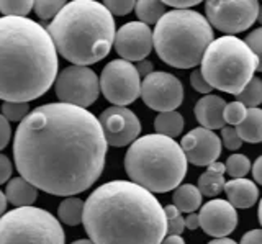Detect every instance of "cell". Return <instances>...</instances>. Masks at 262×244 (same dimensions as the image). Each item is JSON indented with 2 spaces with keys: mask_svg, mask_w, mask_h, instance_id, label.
I'll return each instance as SVG.
<instances>
[{
  "mask_svg": "<svg viewBox=\"0 0 262 244\" xmlns=\"http://www.w3.org/2000/svg\"><path fill=\"white\" fill-rule=\"evenodd\" d=\"M106 141L87 108L46 103L18 123L13 140L16 170L36 190L74 197L102 175Z\"/></svg>",
  "mask_w": 262,
  "mask_h": 244,
  "instance_id": "6da1fadb",
  "label": "cell"
},
{
  "mask_svg": "<svg viewBox=\"0 0 262 244\" xmlns=\"http://www.w3.org/2000/svg\"><path fill=\"white\" fill-rule=\"evenodd\" d=\"M82 225L94 244H161L167 234L164 207L131 181L97 187L84 202Z\"/></svg>",
  "mask_w": 262,
  "mask_h": 244,
  "instance_id": "7a4b0ae2",
  "label": "cell"
},
{
  "mask_svg": "<svg viewBox=\"0 0 262 244\" xmlns=\"http://www.w3.org/2000/svg\"><path fill=\"white\" fill-rule=\"evenodd\" d=\"M57 77V51L48 30L28 17H0V99L28 103Z\"/></svg>",
  "mask_w": 262,
  "mask_h": 244,
  "instance_id": "3957f363",
  "label": "cell"
},
{
  "mask_svg": "<svg viewBox=\"0 0 262 244\" xmlns=\"http://www.w3.org/2000/svg\"><path fill=\"white\" fill-rule=\"evenodd\" d=\"M46 30L66 61L85 68L108 56L117 33L113 15L95 0L66 2Z\"/></svg>",
  "mask_w": 262,
  "mask_h": 244,
  "instance_id": "277c9868",
  "label": "cell"
},
{
  "mask_svg": "<svg viewBox=\"0 0 262 244\" xmlns=\"http://www.w3.org/2000/svg\"><path fill=\"white\" fill-rule=\"evenodd\" d=\"M187 164L180 144L158 133L139 136L125 156V169L131 182L151 193L176 190L187 175Z\"/></svg>",
  "mask_w": 262,
  "mask_h": 244,
  "instance_id": "5b68a950",
  "label": "cell"
},
{
  "mask_svg": "<svg viewBox=\"0 0 262 244\" xmlns=\"http://www.w3.org/2000/svg\"><path fill=\"white\" fill-rule=\"evenodd\" d=\"M213 39L208 20L195 10L166 12L152 31V46L159 59L177 69L199 66Z\"/></svg>",
  "mask_w": 262,
  "mask_h": 244,
  "instance_id": "8992f818",
  "label": "cell"
},
{
  "mask_svg": "<svg viewBox=\"0 0 262 244\" xmlns=\"http://www.w3.org/2000/svg\"><path fill=\"white\" fill-rule=\"evenodd\" d=\"M200 64V72L210 87L231 95L241 94L259 66L251 48L236 36L213 39Z\"/></svg>",
  "mask_w": 262,
  "mask_h": 244,
  "instance_id": "52a82bcc",
  "label": "cell"
},
{
  "mask_svg": "<svg viewBox=\"0 0 262 244\" xmlns=\"http://www.w3.org/2000/svg\"><path fill=\"white\" fill-rule=\"evenodd\" d=\"M0 244H66V234L49 211L23 207L0 216Z\"/></svg>",
  "mask_w": 262,
  "mask_h": 244,
  "instance_id": "ba28073f",
  "label": "cell"
},
{
  "mask_svg": "<svg viewBox=\"0 0 262 244\" xmlns=\"http://www.w3.org/2000/svg\"><path fill=\"white\" fill-rule=\"evenodd\" d=\"M54 91L61 103L87 108L98 99L100 80L92 69L85 66H69L57 74Z\"/></svg>",
  "mask_w": 262,
  "mask_h": 244,
  "instance_id": "9c48e42d",
  "label": "cell"
},
{
  "mask_svg": "<svg viewBox=\"0 0 262 244\" xmlns=\"http://www.w3.org/2000/svg\"><path fill=\"white\" fill-rule=\"evenodd\" d=\"M259 2L256 0H208L205 4L208 23L226 36H234L254 25L257 20Z\"/></svg>",
  "mask_w": 262,
  "mask_h": 244,
  "instance_id": "30bf717a",
  "label": "cell"
},
{
  "mask_svg": "<svg viewBox=\"0 0 262 244\" xmlns=\"http://www.w3.org/2000/svg\"><path fill=\"white\" fill-rule=\"evenodd\" d=\"M100 91L113 107H126L141 95V77L136 66L128 61L113 59L102 71Z\"/></svg>",
  "mask_w": 262,
  "mask_h": 244,
  "instance_id": "8fae6325",
  "label": "cell"
},
{
  "mask_svg": "<svg viewBox=\"0 0 262 244\" xmlns=\"http://www.w3.org/2000/svg\"><path fill=\"white\" fill-rule=\"evenodd\" d=\"M143 102L159 113L174 112L184 102V85L170 72L154 71L141 80Z\"/></svg>",
  "mask_w": 262,
  "mask_h": 244,
  "instance_id": "7c38bea8",
  "label": "cell"
},
{
  "mask_svg": "<svg viewBox=\"0 0 262 244\" xmlns=\"http://www.w3.org/2000/svg\"><path fill=\"white\" fill-rule=\"evenodd\" d=\"M98 121H100L106 146L110 144L113 148H121V146L135 143L141 133V121L135 112L126 107L112 105L110 108L103 110Z\"/></svg>",
  "mask_w": 262,
  "mask_h": 244,
  "instance_id": "4fadbf2b",
  "label": "cell"
},
{
  "mask_svg": "<svg viewBox=\"0 0 262 244\" xmlns=\"http://www.w3.org/2000/svg\"><path fill=\"white\" fill-rule=\"evenodd\" d=\"M113 46L123 61H144L152 50V30L141 21L125 23L115 33Z\"/></svg>",
  "mask_w": 262,
  "mask_h": 244,
  "instance_id": "5bb4252c",
  "label": "cell"
},
{
  "mask_svg": "<svg viewBox=\"0 0 262 244\" xmlns=\"http://www.w3.org/2000/svg\"><path fill=\"white\" fill-rule=\"evenodd\" d=\"M187 162H192L193 166H210L216 162L221 154V140L210 129L193 128L190 129L180 141Z\"/></svg>",
  "mask_w": 262,
  "mask_h": 244,
  "instance_id": "9a60e30c",
  "label": "cell"
},
{
  "mask_svg": "<svg viewBox=\"0 0 262 244\" xmlns=\"http://www.w3.org/2000/svg\"><path fill=\"white\" fill-rule=\"evenodd\" d=\"M200 228L211 238H226L237 226L236 208L228 200L215 198L207 202L199 213Z\"/></svg>",
  "mask_w": 262,
  "mask_h": 244,
  "instance_id": "2e32d148",
  "label": "cell"
},
{
  "mask_svg": "<svg viewBox=\"0 0 262 244\" xmlns=\"http://www.w3.org/2000/svg\"><path fill=\"white\" fill-rule=\"evenodd\" d=\"M226 107V102L223 97L218 95H205L195 103V118L205 129H221L225 128L223 110Z\"/></svg>",
  "mask_w": 262,
  "mask_h": 244,
  "instance_id": "e0dca14e",
  "label": "cell"
},
{
  "mask_svg": "<svg viewBox=\"0 0 262 244\" xmlns=\"http://www.w3.org/2000/svg\"><path fill=\"white\" fill-rule=\"evenodd\" d=\"M225 193L228 202L234 208H251L256 205L259 198L257 185L248 179H231L225 184Z\"/></svg>",
  "mask_w": 262,
  "mask_h": 244,
  "instance_id": "ac0fdd59",
  "label": "cell"
},
{
  "mask_svg": "<svg viewBox=\"0 0 262 244\" xmlns=\"http://www.w3.org/2000/svg\"><path fill=\"white\" fill-rule=\"evenodd\" d=\"M5 198L16 208L33 207V203L38 198V190L23 177H15L7 184Z\"/></svg>",
  "mask_w": 262,
  "mask_h": 244,
  "instance_id": "d6986e66",
  "label": "cell"
},
{
  "mask_svg": "<svg viewBox=\"0 0 262 244\" xmlns=\"http://www.w3.org/2000/svg\"><path fill=\"white\" fill-rule=\"evenodd\" d=\"M225 164L223 162H213L207 167V170L199 177V185L196 189L200 190L202 197H216L225 189Z\"/></svg>",
  "mask_w": 262,
  "mask_h": 244,
  "instance_id": "ffe728a7",
  "label": "cell"
},
{
  "mask_svg": "<svg viewBox=\"0 0 262 244\" xmlns=\"http://www.w3.org/2000/svg\"><path fill=\"white\" fill-rule=\"evenodd\" d=\"M172 205L180 213H195L202 207V193L193 184H180L172 195Z\"/></svg>",
  "mask_w": 262,
  "mask_h": 244,
  "instance_id": "44dd1931",
  "label": "cell"
},
{
  "mask_svg": "<svg viewBox=\"0 0 262 244\" xmlns=\"http://www.w3.org/2000/svg\"><path fill=\"white\" fill-rule=\"evenodd\" d=\"M237 136L246 143H260L262 141V108H248L246 118L236 128Z\"/></svg>",
  "mask_w": 262,
  "mask_h": 244,
  "instance_id": "7402d4cb",
  "label": "cell"
},
{
  "mask_svg": "<svg viewBox=\"0 0 262 244\" xmlns=\"http://www.w3.org/2000/svg\"><path fill=\"white\" fill-rule=\"evenodd\" d=\"M184 117L180 115L177 110L174 112H164V113H159L158 117L154 120V129L158 135H162V136H167V138H177L180 133L184 131Z\"/></svg>",
  "mask_w": 262,
  "mask_h": 244,
  "instance_id": "603a6c76",
  "label": "cell"
},
{
  "mask_svg": "<svg viewBox=\"0 0 262 244\" xmlns=\"http://www.w3.org/2000/svg\"><path fill=\"white\" fill-rule=\"evenodd\" d=\"M57 218L69 226L80 225L84 218V202L77 197H66L57 207Z\"/></svg>",
  "mask_w": 262,
  "mask_h": 244,
  "instance_id": "cb8c5ba5",
  "label": "cell"
},
{
  "mask_svg": "<svg viewBox=\"0 0 262 244\" xmlns=\"http://www.w3.org/2000/svg\"><path fill=\"white\" fill-rule=\"evenodd\" d=\"M135 12L139 21L144 23V25H156L164 13H166V5L158 0H139L135 4Z\"/></svg>",
  "mask_w": 262,
  "mask_h": 244,
  "instance_id": "d4e9b609",
  "label": "cell"
},
{
  "mask_svg": "<svg viewBox=\"0 0 262 244\" xmlns=\"http://www.w3.org/2000/svg\"><path fill=\"white\" fill-rule=\"evenodd\" d=\"M237 102H241L246 108H257L262 103V80L259 77H252L241 94H237Z\"/></svg>",
  "mask_w": 262,
  "mask_h": 244,
  "instance_id": "484cf974",
  "label": "cell"
},
{
  "mask_svg": "<svg viewBox=\"0 0 262 244\" xmlns=\"http://www.w3.org/2000/svg\"><path fill=\"white\" fill-rule=\"evenodd\" d=\"M251 161L244 154H231L225 162V170L233 179H244L249 174Z\"/></svg>",
  "mask_w": 262,
  "mask_h": 244,
  "instance_id": "4316f807",
  "label": "cell"
},
{
  "mask_svg": "<svg viewBox=\"0 0 262 244\" xmlns=\"http://www.w3.org/2000/svg\"><path fill=\"white\" fill-rule=\"evenodd\" d=\"M33 10V0H0V13L4 17H27Z\"/></svg>",
  "mask_w": 262,
  "mask_h": 244,
  "instance_id": "83f0119b",
  "label": "cell"
},
{
  "mask_svg": "<svg viewBox=\"0 0 262 244\" xmlns=\"http://www.w3.org/2000/svg\"><path fill=\"white\" fill-rule=\"evenodd\" d=\"M64 5V0H36L33 2V9L41 20H53Z\"/></svg>",
  "mask_w": 262,
  "mask_h": 244,
  "instance_id": "f1b7e54d",
  "label": "cell"
},
{
  "mask_svg": "<svg viewBox=\"0 0 262 244\" xmlns=\"http://www.w3.org/2000/svg\"><path fill=\"white\" fill-rule=\"evenodd\" d=\"M164 215H166V221H167V234L180 236L184 233L185 218L182 216V213H180L174 205L164 207Z\"/></svg>",
  "mask_w": 262,
  "mask_h": 244,
  "instance_id": "f546056e",
  "label": "cell"
},
{
  "mask_svg": "<svg viewBox=\"0 0 262 244\" xmlns=\"http://www.w3.org/2000/svg\"><path fill=\"white\" fill-rule=\"evenodd\" d=\"M30 105L28 103H21V102H4L2 103V115L5 120L10 123V121H21L28 117L30 113Z\"/></svg>",
  "mask_w": 262,
  "mask_h": 244,
  "instance_id": "4dcf8cb0",
  "label": "cell"
},
{
  "mask_svg": "<svg viewBox=\"0 0 262 244\" xmlns=\"http://www.w3.org/2000/svg\"><path fill=\"white\" fill-rule=\"evenodd\" d=\"M246 112H248V108H246L244 105L241 102H237V100L226 103V107L223 110V120H225V123L237 126L246 118Z\"/></svg>",
  "mask_w": 262,
  "mask_h": 244,
  "instance_id": "1f68e13d",
  "label": "cell"
},
{
  "mask_svg": "<svg viewBox=\"0 0 262 244\" xmlns=\"http://www.w3.org/2000/svg\"><path fill=\"white\" fill-rule=\"evenodd\" d=\"M246 45L251 48V51L254 53V56L257 58V71L262 72V27L257 28V30H252L251 33L246 36Z\"/></svg>",
  "mask_w": 262,
  "mask_h": 244,
  "instance_id": "d6a6232c",
  "label": "cell"
},
{
  "mask_svg": "<svg viewBox=\"0 0 262 244\" xmlns=\"http://www.w3.org/2000/svg\"><path fill=\"white\" fill-rule=\"evenodd\" d=\"M221 141H223L225 144V148L229 149V151H237L243 146V141H241V138L237 136L236 133V129L233 126H225V128H221V138H220Z\"/></svg>",
  "mask_w": 262,
  "mask_h": 244,
  "instance_id": "836d02e7",
  "label": "cell"
},
{
  "mask_svg": "<svg viewBox=\"0 0 262 244\" xmlns=\"http://www.w3.org/2000/svg\"><path fill=\"white\" fill-rule=\"evenodd\" d=\"M133 0H106L103 2V7L108 10L112 15H126L131 10H135Z\"/></svg>",
  "mask_w": 262,
  "mask_h": 244,
  "instance_id": "e575fe53",
  "label": "cell"
},
{
  "mask_svg": "<svg viewBox=\"0 0 262 244\" xmlns=\"http://www.w3.org/2000/svg\"><path fill=\"white\" fill-rule=\"evenodd\" d=\"M190 84L192 87L195 88L196 92H200V94H205V95H210V92L213 91V88L210 87V84L205 80V77L202 76V72L200 69H195L192 74H190Z\"/></svg>",
  "mask_w": 262,
  "mask_h": 244,
  "instance_id": "d590c367",
  "label": "cell"
},
{
  "mask_svg": "<svg viewBox=\"0 0 262 244\" xmlns=\"http://www.w3.org/2000/svg\"><path fill=\"white\" fill-rule=\"evenodd\" d=\"M12 138V128H10V123L5 120V117L0 113V151H2L5 146L8 144Z\"/></svg>",
  "mask_w": 262,
  "mask_h": 244,
  "instance_id": "8d00e7d4",
  "label": "cell"
},
{
  "mask_svg": "<svg viewBox=\"0 0 262 244\" xmlns=\"http://www.w3.org/2000/svg\"><path fill=\"white\" fill-rule=\"evenodd\" d=\"M12 170H13V167H12L10 159L4 156V154H0V185L5 184L8 179H10Z\"/></svg>",
  "mask_w": 262,
  "mask_h": 244,
  "instance_id": "74e56055",
  "label": "cell"
},
{
  "mask_svg": "<svg viewBox=\"0 0 262 244\" xmlns=\"http://www.w3.org/2000/svg\"><path fill=\"white\" fill-rule=\"evenodd\" d=\"M162 4L172 7L174 10H190L192 7L200 4V0H166Z\"/></svg>",
  "mask_w": 262,
  "mask_h": 244,
  "instance_id": "f35d334b",
  "label": "cell"
},
{
  "mask_svg": "<svg viewBox=\"0 0 262 244\" xmlns=\"http://www.w3.org/2000/svg\"><path fill=\"white\" fill-rule=\"evenodd\" d=\"M241 244H262V230H251L244 233Z\"/></svg>",
  "mask_w": 262,
  "mask_h": 244,
  "instance_id": "ab89813d",
  "label": "cell"
},
{
  "mask_svg": "<svg viewBox=\"0 0 262 244\" xmlns=\"http://www.w3.org/2000/svg\"><path fill=\"white\" fill-rule=\"evenodd\" d=\"M152 69H154L152 62H151V61H147V59H144V61H139V62H138V66H136V71H138L139 77H141V76L147 77L149 74H152V72H154Z\"/></svg>",
  "mask_w": 262,
  "mask_h": 244,
  "instance_id": "60d3db41",
  "label": "cell"
},
{
  "mask_svg": "<svg viewBox=\"0 0 262 244\" xmlns=\"http://www.w3.org/2000/svg\"><path fill=\"white\" fill-rule=\"evenodd\" d=\"M252 167V175H254V181L257 184L262 185V156H259L256 161H254V164L251 166Z\"/></svg>",
  "mask_w": 262,
  "mask_h": 244,
  "instance_id": "b9f144b4",
  "label": "cell"
},
{
  "mask_svg": "<svg viewBox=\"0 0 262 244\" xmlns=\"http://www.w3.org/2000/svg\"><path fill=\"white\" fill-rule=\"evenodd\" d=\"M185 228L187 230H196L200 228V221H199V213H188V216L185 218Z\"/></svg>",
  "mask_w": 262,
  "mask_h": 244,
  "instance_id": "7bdbcfd3",
  "label": "cell"
},
{
  "mask_svg": "<svg viewBox=\"0 0 262 244\" xmlns=\"http://www.w3.org/2000/svg\"><path fill=\"white\" fill-rule=\"evenodd\" d=\"M161 244H185L182 236H172V234H167L166 238L162 239Z\"/></svg>",
  "mask_w": 262,
  "mask_h": 244,
  "instance_id": "ee69618b",
  "label": "cell"
},
{
  "mask_svg": "<svg viewBox=\"0 0 262 244\" xmlns=\"http://www.w3.org/2000/svg\"><path fill=\"white\" fill-rule=\"evenodd\" d=\"M207 244H237L234 239H229V238H218V239H211Z\"/></svg>",
  "mask_w": 262,
  "mask_h": 244,
  "instance_id": "f6af8a7d",
  "label": "cell"
},
{
  "mask_svg": "<svg viewBox=\"0 0 262 244\" xmlns=\"http://www.w3.org/2000/svg\"><path fill=\"white\" fill-rule=\"evenodd\" d=\"M7 198H5V193L0 190V216H2L5 213V210H7Z\"/></svg>",
  "mask_w": 262,
  "mask_h": 244,
  "instance_id": "bcb514c9",
  "label": "cell"
},
{
  "mask_svg": "<svg viewBox=\"0 0 262 244\" xmlns=\"http://www.w3.org/2000/svg\"><path fill=\"white\" fill-rule=\"evenodd\" d=\"M257 218H259V223L262 226V200L259 202V210H257Z\"/></svg>",
  "mask_w": 262,
  "mask_h": 244,
  "instance_id": "7dc6e473",
  "label": "cell"
},
{
  "mask_svg": "<svg viewBox=\"0 0 262 244\" xmlns=\"http://www.w3.org/2000/svg\"><path fill=\"white\" fill-rule=\"evenodd\" d=\"M71 244H94V242L90 241V239H79V241H74Z\"/></svg>",
  "mask_w": 262,
  "mask_h": 244,
  "instance_id": "c3c4849f",
  "label": "cell"
},
{
  "mask_svg": "<svg viewBox=\"0 0 262 244\" xmlns=\"http://www.w3.org/2000/svg\"><path fill=\"white\" fill-rule=\"evenodd\" d=\"M260 23V27H262V5H259V10H257V20Z\"/></svg>",
  "mask_w": 262,
  "mask_h": 244,
  "instance_id": "681fc988",
  "label": "cell"
}]
</instances>
